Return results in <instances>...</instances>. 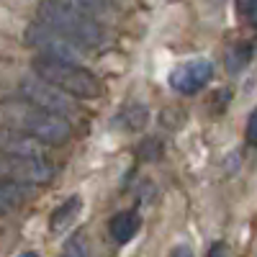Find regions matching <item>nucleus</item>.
I'll use <instances>...</instances> for the list:
<instances>
[{"mask_svg": "<svg viewBox=\"0 0 257 257\" xmlns=\"http://www.w3.org/2000/svg\"><path fill=\"white\" fill-rule=\"evenodd\" d=\"M52 3H59V6H67V8H75V11H82V13H103L108 8V0H52Z\"/></svg>", "mask_w": 257, "mask_h": 257, "instance_id": "12", "label": "nucleus"}, {"mask_svg": "<svg viewBox=\"0 0 257 257\" xmlns=\"http://www.w3.org/2000/svg\"><path fill=\"white\" fill-rule=\"evenodd\" d=\"M18 257H39V254H36V252H21Z\"/></svg>", "mask_w": 257, "mask_h": 257, "instance_id": "18", "label": "nucleus"}, {"mask_svg": "<svg viewBox=\"0 0 257 257\" xmlns=\"http://www.w3.org/2000/svg\"><path fill=\"white\" fill-rule=\"evenodd\" d=\"M244 139H247V144L249 147H257V108L249 113V118H247V132H244Z\"/></svg>", "mask_w": 257, "mask_h": 257, "instance_id": "15", "label": "nucleus"}, {"mask_svg": "<svg viewBox=\"0 0 257 257\" xmlns=\"http://www.w3.org/2000/svg\"><path fill=\"white\" fill-rule=\"evenodd\" d=\"M3 175L26 185H47L54 180V165L47 157H21V155H3L0 157Z\"/></svg>", "mask_w": 257, "mask_h": 257, "instance_id": "6", "label": "nucleus"}, {"mask_svg": "<svg viewBox=\"0 0 257 257\" xmlns=\"http://www.w3.org/2000/svg\"><path fill=\"white\" fill-rule=\"evenodd\" d=\"M126 118H128L126 126L134 132V128H139L147 121V108H142V105H132V108H126Z\"/></svg>", "mask_w": 257, "mask_h": 257, "instance_id": "14", "label": "nucleus"}, {"mask_svg": "<svg viewBox=\"0 0 257 257\" xmlns=\"http://www.w3.org/2000/svg\"><path fill=\"white\" fill-rule=\"evenodd\" d=\"M3 155H21V157H41V142L34 139L31 134L21 132V128H3Z\"/></svg>", "mask_w": 257, "mask_h": 257, "instance_id": "8", "label": "nucleus"}, {"mask_svg": "<svg viewBox=\"0 0 257 257\" xmlns=\"http://www.w3.org/2000/svg\"><path fill=\"white\" fill-rule=\"evenodd\" d=\"M80 208H82V201H80V196H72V198H67L62 206H57V211L52 213V219H49V229L52 231H64L75 219H77V213H80Z\"/></svg>", "mask_w": 257, "mask_h": 257, "instance_id": "11", "label": "nucleus"}, {"mask_svg": "<svg viewBox=\"0 0 257 257\" xmlns=\"http://www.w3.org/2000/svg\"><path fill=\"white\" fill-rule=\"evenodd\" d=\"M36 21L49 26V29H54L57 34L67 36L70 41H75V44L82 47V49L98 47L105 39V31L95 21V16L67 8V6H59V3H52V0H44V3L39 6Z\"/></svg>", "mask_w": 257, "mask_h": 257, "instance_id": "1", "label": "nucleus"}, {"mask_svg": "<svg viewBox=\"0 0 257 257\" xmlns=\"http://www.w3.org/2000/svg\"><path fill=\"white\" fill-rule=\"evenodd\" d=\"M211 77H213V64L208 59H193V62H185V64H180V67L173 70L170 85H173L178 93L193 95L201 88H206V85L211 82Z\"/></svg>", "mask_w": 257, "mask_h": 257, "instance_id": "7", "label": "nucleus"}, {"mask_svg": "<svg viewBox=\"0 0 257 257\" xmlns=\"http://www.w3.org/2000/svg\"><path fill=\"white\" fill-rule=\"evenodd\" d=\"M226 252H229V249H226V244H224V242H213L206 257H226Z\"/></svg>", "mask_w": 257, "mask_h": 257, "instance_id": "16", "label": "nucleus"}, {"mask_svg": "<svg viewBox=\"0 0 257 257\" xmlns=\"http://www.w3.org/2000/svg\"><path fill=\"white\" fill-rule=\"evenodd\" d=\"M26 44L39 49V57H49V59H64V62H77L82 47H77L75 41H70L67 36L57 34L54 29L44 26V24H31L26 31Z\"/></svg>", "mask_w": 257, "mask_h": 257, "instance_id": "5", "label": "nucleus"}, {"mask_svg": "<svg viewBox=\"0 0 257 257\" xmlns=\"http://www.w3.org/2000/svg\"><path fill=\"white\" fill-rule=\"evenodd\" d=\"M8 128H21V132L39 139L41 144H52V147L64 144L72 137V123L67 121V116L41 111V108H34V105H29L26 111H18L16 123Z\"/></svg>", "mask_w": 257, "mask_h": 257, "instance_id": "3", "label": "nucleus"}, {"mask_svg": "<svg viewBox=\"0 0 257 257\" xmlns=\"http://www.w3.org/2000/svg\"><path fill=\"white\" fill-rule=\"evenodd\" d=\"M26 198H29L26 183H18V180H11V178H6L0 183V208H3V213L16 211Z\"/></svg>", "mask_w": 257, "mask_h": 257, "instance_id": "10", "label": "nucleus"}, {"mask_svg": "<svg viewBox=\"0 0 257 257\" xmlns=\"http://www.w3.org/2000/svg\"><path fill=\"white\" fill-rule=\"evenodd\" d=\"M18 95L24 98L29 105L41 111H49V113H59V116H70L75 111V103L67 93H62L59 88H54L52 82L41 80L36 75L24 77L18 82Z\"/></svg>", "mask_w": 257, "mask_h": 257, "instance_id": "4", "label": "nucleus"}, {"mask_svg": "<svg viewBox=\"0 0 257 257\" xmlns=\"http://www.w3.org/2000/svg\"><path fill=\"white\" fill-rule=\"evenodd\" d=\"M139 226H142V221H139V216L134 211H121V213H116V216L108 221V231H111L113 242H118V244L132 242L137 237Z\"/></svg>", "mask_w": 257, "mask_h": 257, "instance_id": "9", "label": "nucleus"}, {"mask_svg": "<svg viewBox=\"0 0 257 257\" xmlns=\"http://www.w3.org/2000/svg\"><path fill=\"white\" fill-rule=\"evenodd\" d=\"M170 257H193V249L188 247V244H178L175 249H173V254Z\"/></svg>", "mask_w": 257, "mask_h": 257, "instance_id": "17", "label": "nucleus"}, {"mask_svg": "<svg viewBox=\"0 0 257 257\" xmlns=\"http://www.w3.org/2000/svg\"><path fill=\"white\" fill-rule=\"evenodd\" d=\"M34 75L52 82L54 88L67 93L70 98H85L93 100L103 95V82L77 62H64V59H49V57H36L31 62Z\"/></svg>", "mask_w": 257, "mask_h": 257, "instance_id": "2", "label": "nucleus"}, {"mask_svg": "<svg viewBox=\"0 0 257 257\" xmlns=\"http://www.w3.org/2000/svg\"><path fill=\"white\" fill-rule=\"evenodd\" d=\"M237 11L247 24L257 26V0H237Z\"/></svg>", "mask_w": 257, "mask_h": 257, "instance_id": "13", "label": "nucleus"}]
</instances>
